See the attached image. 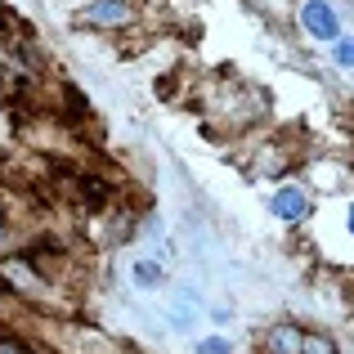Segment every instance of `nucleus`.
Returning <instances> with one entry per match:
<instances>
[{"instance_id":"nucleus-1","label":"nucleus","mask_w":354,"mask_h":354,"mask_svg":"<svg viewBox=\"0 0 354 354\" xmlns=\"http://www.w3.org/2000/svg\"><path fill=\"white\" fill-rule=\"evenodd\" d=\"M0 283L9 287L14 296H23V301H41L45 296V274L36 269V256H27V251H9V256H0Z\"/></svg>"},{"instance_id":"nucleus-2","label":"nucleus","mask_w":354,"mask_h":354,"mask_svg":"<svg viewBox=\"0 0 354 354\" xmlns=\"http://www.w3.org/2000/svg\"><path fill=\"white\" fill-rule=\"evenodd\" d=\"M301 27L314 36V41H328V45L341 41V18H337V9H332L328 0H305L301 5Z\"/></svg>"},{"instance_id":"nucleus-3","label":"nucleus","mask_w":354,"mask_h":354,"mask_svg":"<svg viewBox=\"0 0 354 354\" xmlns=\"http://www.w3.org/2000/svg\"><path fill=\"white\" fill-rule=\"evenodd\" d=\"M72 23L77 27H126V23H135V9L126 0H90Z\"/></svg>"},{"instance_id":"nucleus-4","label":"nucleus","mask_w":354,"mask_h":354,"mask_svg":"<svg viewBox=\"0 0 354 354\" xmlns=\"http://www.w3.org/2000/svg\"><path fill=\"white\" fill-rule=\"evenodd\" d=\"M269 211H274L283 225H296V220L310 216V198H305V189H296V184H287V189H278L274 198H269Z\"/></svg>"},{"instance_id":"nucleus-5","label":"nucleus","mask_w":354,"mask_h":354,"mask_svg":"<svg viewBox=\"0 0 354 354\" xmlns=\"http://www.w3.org/2000/svg\"><path fill=\"white\" fill-rule=\"evenodd\" d=\"M301 337L305 332L296 323H274L265 337V354H301Z\"/></svg>"},{"instance_id":"nucleus-6","label":"nucleus","mask_w":354,"mask_h":354,"mask_svg":"<svg viewBox=\"0 0 354 354\" xmlns=\"http://www.w3.org/2000/svg\"><path fill=\"white\" fill-rule=\"evenodd\" d=\"M81 198L90 202V207H104L108 202V180H99V175H81Z\"/></svg>"},{"instance_id":"nucleus-7","label":"nucleus","mask_w":354,"mask_h":354,"mask_svg":"<svg viewBox=\"0 0 354 354\" xmlns=\"http://www.w3.org/2000/svg\"><path fill=\"white\" fill-rule=\"evenodd\" d=\"M301 354H337V346H332V337H323V332H305Z\"/></svg>"},{"instance_id":"nucleus-8","label":"nucleus","mask_w":354,"mask_h":354,"mask_svg":"<svg viewBox=\"0 0 354 354\" xmlns=\"http://www.w3.org/2000/svg\"><path fill=\"white\" fill-rule=\"evenodd\" d=\"M135 283L139 287H157V283H162V269H157L153 260H139V265H135Z\"/></svg>"},{"instance_id":"nucleus-9","label":"nucleus","mask_w":354,"mask_h":354,"mask_svg":"<svg viewBox=\"0 0 354 354\" xmlns=\"http://www.w3.org/2000/svg\"><path fill=\"white\" fill-rule=\"evenodd\" d=\"M332 59H337V68H354V36H341L332 45Z\"/></svg>"},{"instance_id":"nucleus-10","label":"nucleus","mask_w":354,"mask_h":354,"mask_svg":"<svg viewBox=\"0 0 354 354\" xmlns=\"http://www.w3.org/2000/svg\"><path fill=\"white\" fill-rule=\"evenodd\" d=\"M229 350H234V341H225V337H207L198 346V354H229Z\"/></svg>"},{"instance_id":"nucleus-11","label":"nucleus","mask_w":354,"mask_h":354,"mask_svg":"<svg viewBox=\"0 0 354 354\" xmlns=\"http://www.w3.org/2000/svg\"><path fill=\"white\" fill-rule=\"evenodd\" d=\"M0 354H32L23 346V341H14V337H0Z\"/></svg>"},{"instance_id":"nucleus-12","label":"nucleus","mask_w":354,"mask_h":354,"mask_svg":"<svg viewBox=\"0 0 354 354\" xmlns=\"http://www.w3.org/2000/svg\"><path fill=\"white\" fill-rule=\"evenodd\" d=\"M68 108H72V113H77V117H90V108H86V99H81V95H77V90H68Z\"/></svg>"},{"instance_id":"nucleus-13","label":"nucleus","mask_w":354,"mask_h":354,"mask_svg":"<svg viewBox=\"0 0 354 354\" xmlns=\"http://www.w3.org/2000/svg\"><path fill=\"white\" fill-rule=\"evenodd\" d=\"M346 229L354 234V202H350V211H346Z\"/></svg>"},{"instance_id":"nucleus-14","label":"nucleus","mask_w":354,"mask_h":354,"mask_svg":"<svg viewBox=\"0 0 354 354\" xmlns=\"http://www.w3.org/2000/svg\"><path fill=\"white\" fill-rule=\"evenodd\" d=\"M0 238H5V220H0Z\"/></svg>"}]
</instances>
